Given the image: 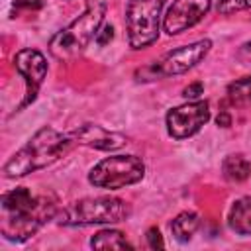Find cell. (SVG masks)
<instances>
[{
    "mask_svg": "<svg viewBox=\"0 0 251 251\" xmlns=\"http://www.w3.org/2000/svg\"><path fill=\"white\" fill-rule=\"evenodd\" d=\"M222 171H224V176L231 182H243L249 178L251 175V163L241 155H227L224 159V165H222Z\"/></svg>",
    "mask_w": 251,
    "mask_h": 251,
    "instance_id": "cell-13",
    "label": "cell"
},
{
    "mask_svg": "<svg viewBox=\"0 0 251 251\" xmlns=\"http://www.w3.org/2000/svg\"><path fill=\"white\" fill-rule=\"evenodd\" d=\"M112 37H114V27L108 24V25H104L102 29H98L96 41H98V45H106L108 41H112Z\"/></svg>",
    "mask_w": 251,
    "mask_h": 251,
    "instance_id": "cell-21",
    "label": "cell"
},
{
    "mask_svg": "<svg viewBox=\"0 0 251 251\" xmlns=\"http://www.w3.org/2000/svg\"><path fill=\"white\" fill-rule=\"evenodd\" d=\"M227 100L233 106H251V76L233 80L227 86Z\"/></svg>",
    "mask_w": 251,
    "mask_h": 251,
    "instance_id": "cell-17",
    "label": "cell"
},
{
    "mask_svg": "<svg viewBox=\"0 0 251 251\" xmlns=\"http://www.w3.org/2000/svg\"><path fill=\"white\" fill-rule=\"evenodd\" d=\"M212 41L210 39H200L188 45H182L178 49H173L169 53H165L159 61H155L153 65L141 69L137 73V76H145L143 80H151L157 76H171V75H182L188 69H192L194 65H198L210 51Z\"/></svg>",
    "mask_w": 251,
    "mask_h": 251,
    "instance_id": "cell-7",
    "label": "cell"
},
{
    "mask_svg": "<svg viewBox=\"0 0 251 251\" xmlns=\"http://www.w3.org/2000/svg\"><path fill=\"white\" fill-rule=\"evenodd\" d=\"M210 120V106L206 100L188 102L173 108L167 114V131L175 139H186L194 135Z\"/></svg>",
    "mask_w": 251,
    "mask_h": 251,
    "instance_id": "cell-8",
    "label": "cell"
},
{
    "mask_svg": "<svg viewBox=\"0 0 251 251\" xmlns=\"http://www.w3.org/2000/svg\"><path fill=\"white\" fill-rule=\"evenodd\" d=\"M212 8V0H175L169 8L163 27L169 35L182 33L184 29L196 25Z\"/></svg>",
    "mask_w": 251,
    "mask_h": 251,
    "instance_id": "cell-10",
    "label": "cell"
},
{
    "mask_svg": "<svg viewBox=\"0 0 251 251\" xmlns=\"http://www.w3.org/2000/svg\"><path fill=\"white\" fill-rule=\"evenodd\" d=\"M14 67L25 78V100L20 108L31 104L47 76V61L37 49H22L14 57Z\"/></svg>",
    "mask_w": 251,
    "mask_h": 251,
    "instance_id": "cell-9",
    "label": "cell"
},
{
    "mask_svg": "<svg viewBox=\"0 0 251 251\" xmlns=\"http://www.w3.org/2000/svg\"><path fill=\"white\" fill-rule=\"evenodd\" d=\"M71 135H73L75 143L88 145V147L102 149V151H114V149H120L122 145H126V135L104 129L102 126H96V124H84Z\"/></svg>",
    "mask_w": 251,
    "mask_h": 251,
    "instance_id": "cell-11",
    "label": "cell"
},
{
    "mask_svg": "<svg viewBox=\"0 0 251 251\" xmlns=\"http://www.w3.org/2000/svg\"><path fill=\"white\" fill-rule=\"evenodd\" d=\"M202 92H204V84H202V82H192V84H188V86L182 90V96L188 98V100H194V98H198Z\"/></svg>",
    "mask_w": 251,
    "mask_h": 251,
    "instance_id": "cell-20",
    "label": "cell"
},
{
    "mask_svg": "<svg viewBox=\"0 0 251 251\" xmlns=\"http://www.w3.org/2000/svg\"><path fill=\"white\" fill-rule=\"evenodd\" d=\"M33 202H35V196L27 188H14V190H10L2 196V208H4L6 214L22 212V210L29 208Z\"/></svg>",
    "mask_w": 251,
    "mask_h": 251,
    "instance_id": "cell-16",
    "label": "cell"
},
{
    "mask_svg": "<svg viewBox=\"0 0 251 251\" xmlns=\"http://www.w3.org/2000/svg\"><path fill=\"white\" fill-rule=\"evenodd\" d=\"M200 227V218L194 212H180L171 222V231L178 241H188Z\"/></svg>",
    "mask_w": 251,
    "mask_h": 251,
    "instance_id": "cell-14",
    "label": "cell"
},
{
    "mask_svg": "<svg viewBox=\"0 0 251 251\" xmlns=\"http://www.w3.org/2000/svg\"><path fill=\"white\" fill-rule=\"evenodd\" d=\"M55 216V202L47 196H35V202L22 210L6 214L2 222V235L10 241H25Z\"/></svg>",
    "mask_w": 251,
    "mask_h": 251,
    "instance_id": "cell-6",
    "label": "cell"
},
{
    "mask_svg": "<svg viewBox=\"0 0 251 251\" xmlns=\"http://www.w3.org/2000/svg\"><path fill=\"white\" fill-rule=\"evenodd\" d=\"M237 57H239V61H241L243 65L251 67V41H247V43H243V45H241V49H239Z\"/></svg>",
    "mask_w": 251,
    "mask_h": 251,
    "instance_id": "cell-22",
    "label": "cell"
},
{
    "mask_svg": "<svg viewBox=\"0 0 251 251\" xmlns=\"http://www.w3.org/2000/svg\"><path fill=\"white\" fill-rule=\"evenodd\" d=\"M145 237H147V245H149L151 249H161V247H165L163 235H161V231H159L157 227H149Z\"/></svg>",
    "mask_w": 251,
    "mask_h": 251,
    "instance_id": "cell-19",
    "label": "cell"
},
{
    "mask_svg": "<svg viewBox=\"0 0 251 251\" xmlns=\"http://www.w3.org/2000/svg\"><path fill=\"white\" fill-rule=\"evenodd\" d=\"M247 8H251V0H220L218 2V12L224 16L239 10H247Z\"/></svg>",
    "mask_w": 251,
    "mask_h": 251,
    "instance_id": "cell-18",
    "label": "cell"
},
{
    "mask_svg": "<svg viewBox=\"0 0 251 251\" xmlns=\"http://www.w3.org/2000/svg\"><path fill=\"white\" fill-rule=\"evenodd\" d=\"M145 165L135 155H114L102 159L98 165L92 167L88 173L90 184L98 188H110L118 190L127 184H135L143 178Z\"/></svg>",
    "mask_w": 251,
    "mask_h": 251,
    "instance_id": "cell-5",
    "label": "cell"
},
{
    "mask_svg": "<svg viewBox=\"0 0 251 251\" xmlns=\"http://www.w3.org/2000/svg\"><path fill=\"white\" fill-rule=\"evenodd\" d=\"M90 245L94 249H131L133 245L126 239V235L118 229H102L92 239Z\"/></svg>",
    "mask_w": 251,
    "mask_h": 251,
    "instance_id": "cell-15",
    "label": "cell"
},
{
    "mask_svg": "<svg viewBox=\"0 0 251 251\" xmlns=\"http://www.w3.org/2000/svg\"><path fill=\"white\" fill-rule=\"evenodd\" d=\"M165 0H129L126 6V27L131 49H145L159 37V20Z\"/></svg>",
    "mask_w": 251,
    "mask_h": 251,
    "instance_id": "cell-4",
    "label": "cell"
},
{
    "mask_svg": "<svg viewBox=\"0 0 251 251\" xmlns=\"http://www.w3.org/2000/svg\"><path fill=\"white\" fill-rule=\"evenodd\" d=\"M73 143L75 139L71 133L63 135L57 129L45 126L10 157V161L4 165V175L8 178H20L33 171H39L63 157Z\"/></svg>",
    "mask_w": 251,
    "mask_h": 251,
    "instance_id": "cell-1",
    "label": "cell"
},
{
    "mask_svg": "<svg viewBox=\"0 0 251 251\" xmlns=\"http://www.w3.org/2000/svg\"><path fill=\"white\" fill-rule=\"evenodd\" d=\"M229 227L239 235H251V198L243 196L233 202L227 216Z\"/></svg>",
    "mask_w": 251,
    "mask_h": 251,
    "instance_id": "cell-12",
    "label": "cell"
},
{
    "mask_svg": "<svg viewBox=\"0 0 251 251\" xmlns=\"http://www.w3.org/2000/svg\"><path fill=\"white\" fill-rule=\"evenodd\" d=\"M131 208L126 200L116 196H90L71 202L57 218L61 226H90V224H118L126 222Z\"/></svg>",
    "mask_w": 251,
    "mask_h": 251,
    "instance_id": "cell-3",
    "label": "cell"
},
{
    "mask_svg": "<svg viewBox=\"0 0 251 251\" xmlns=\"http://www.w3.org/2000/svg\"><path fill=\"white\" fill-rule=\"evenodd\" d=\"M216 124H218L220 127H229V126H231V116H229L227 112H220L218 118H216Z\"/></svg>",
    "mask_w": 251,
    "mask_h": 251,
    "instance_id": "cell-23",
    "label": "cell"
},
{
    "mask_svg": "<svg viewBox=\"0 0 251 251\" xmlns=\"http://www.w3.org/2000/svg\"><path fill=\"white\" fill-rule=\"evenodd\" d=\"M108 0H86V10L67 27L57 31L49 41V51L55 59L71 61L84 51V47L98 35L104 22Z\"/></svg>",
    "mask_w": 251,
    "mask_h": 251,
    "instance_id": "cell-2",
    "label": "cell"
}]
</instances>
